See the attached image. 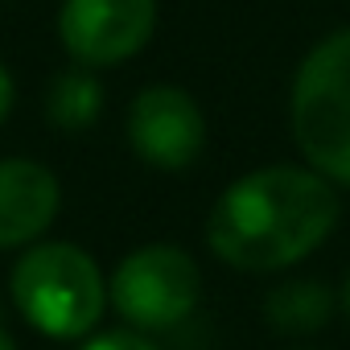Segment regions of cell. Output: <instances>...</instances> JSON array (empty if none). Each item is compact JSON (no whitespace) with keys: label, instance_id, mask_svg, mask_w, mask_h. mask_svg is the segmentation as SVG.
<instances>
[{"label":"cell","instance_id":"obj_1","mask_svg":"<svg viewBox=\"0 0 350 350\" xmlns=\"http://www.w3.org/2000/svg\"><path fill=\"white\" fill-rule=\"evenodd\" d=\"M334 182L309 165H264L231 182L206 219L211 252L239 272H276L317 252L338 227Z\"/></svg>","mask_w":350,"mask_h":350},{"label":"cell","instance_id":"obj_2","mask_svg":"<svg viewBox=\"0 0 350 350\" xmlns=\"http://www.w3.org/2000/svg\"><path fill=\"white\" fill-rule=\"evenodd\" d=\"M288 128L321 178L350 190V25L321 38L297 66Z\"/></svg>","mask_w":350,"mask_h":350},{"label":"cell","instance_id":"obj_3","mask_svg":"<svg viewBox=\"0 0 350 350\" xmlns=\"http://www.w3.org/2000/svg\"><path fill=\"white\" fill-rule=\"evenodd\" d=\"M21 317L46 338H87L107 305L99 264L75 243H33L9 276Z\"/></svg>","mask_w":350,"mask_h":350},{"label":"cell","instance_id":"obj_4","mask_svg":"<svg viewBox=\"0 0 350 350\" xmlns=\"http://www.w3.org/2000/svg\"><path fill=\"white\" fill-rule=\"evenodd\" d=\"M107 297L136 329H173L198 309L202 272L190 252L173 243H148L120 260Z\"/></svg>","mask_w":350,"mask_h":350},{"label":"cell","instance_id":"obj_5","mask_svg":"<svg viewBox=\"0 0 350 350\" xmlns=\"http://www.w3.org/2000/svg\"><path fill=\"white\" fill-rule=\"evenodd\" d=\"M157 29V0H62L58 38L79 66H120Z\"/></svg>","mask_w":350,"mask_h":350},{"label":"cell","instance_id":"obj_6","mask_svg":"<svg viewBox=\"0 0 350 350\" xmlns=\"http://www.w3.org/2000/svg\"><path fill=\"white\" fill-rule=\"evenodd\" d=\"M128 144L152 169H186L206 144V116L190 91L152 83L128 107Z\"/></svg>","mask_w":350,"mask_h":350},{"label":"cell","instance_id":"obj_7","mask_svg":"<svg viewBox=\"0 0 350 350\" xmlns=\"http://www.w3.org/2000/svg\"><path fill=\"white\" fill-rule=\"evenodd\" d=\"M58 178L29 157L0 161V247L33 243L58 215Z\"/></svg>","mask_w":350,"mask_h":350},{"label":"cell","instance_id":"obj_8","mask_svg":"<svg viewBox=\"0 0 350 350\" xmlns=\"http://www.w3.org/2000/svg\"><path fill=\"white\" fill-rule=\"evenodd\" d=\"M334 313V293L321 280H284L268 293L264 317L276 334H317Z\"/></svg>","mask_w":350,"mask_h":350},{"label":"cell","instance_id":"obj_9","mask_svg":"<svg viewBox=\"0 0 350 350\" xmlns=\"http://www.w3.org/2000/svg\"><path fill=\"white\" fill-rule=\"evenodd\" d=\"M103 111V87L91 75V66L58 70L46 87V120L58 132H83Z\"/></svg>","mask_w":350,"mask_h":350},{"label":"cell","instance_id":"obj_10","mask_svg":"<svg viewBox=\"0 0 350 350\" xmlns=\"http://www.w3.org/2000/svg\"><path fill=\"white\" fill-rule=\"evenodd\" d=\"M83 350H161V346L152 338H144L140 329H111V334L91 338Z\"/></svg>","mask_w":350,"mask_h":350},{"label":"cell","instance_id":"obj_11","mask_svg":"<svg viewBox=\"0 0 350 350\" xmlns=\"http://www.w3.org/2000/svg\"><path fill=\"white\" fill-rule=\"evenodd\" d=\"M13 99H17V87H13V75L0 66V124L9 120V111H13Z\"/></svg>","mask_w":350,"mask_h":350},{"label":"cell","instance_id":"obj_12","mask_svg":"<svg viewBox=\"0 0 350 350\" xmlns=\"http://www.w3.org/2000/svg\"><path fill=\"white\" fill-rule=\"evenodd\" d=\"M0 350H17V342H13V334H9V325H5V317H0Z\"/></svg>","mask_w":350,"mask_h":350},{"label":"cell","instance_id":"obj_13","mask_svg":"<svg viewBox=\"0 0 350 350\" xmlns=\"http://www.w3.org/2000/svg\"><path fill=\"white\" fill-rule=\"evenodd\" d=\"M342 301H346V313H350V276H346V288H342Z\"/></svg>","mask_w":350,"mask_h":350}]
</instances>
